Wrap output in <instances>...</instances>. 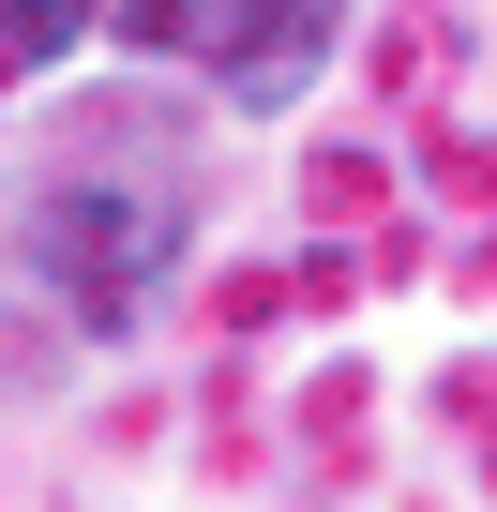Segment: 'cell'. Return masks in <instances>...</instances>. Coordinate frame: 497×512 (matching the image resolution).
I'll use <instances>...</instances> for the list:
<instances>
[{"mask_svg":"<svg viewBox=\"0 0 497 512\" xmlns=\"http://www.w3.org/2000/svg\"><path fill=\"white\" fill-rule=\"evenodd\" d=\"M106 31L151 76H196L226 106H287L317 91V61L347 46V0H106Z\"/></svg>","mask_w":497,"mask_h":512,"instance_id":"7a4b0ae2","label":"cell"},{"mask_svg":"<svg viewBox=\"0 0 497 512\" xmlns=\"http://www.w3.org/2000/svg\"><path fill=\"white\" fill-rule=\"evenodd\" d=\"M181 241H196V181L151 166L121 121H91V151L46 166L31 211H16V241H0V317H31L46 332V377H61L76 347H121L166 302Z\"/></svg>","mask_w":497,"mask_h":512,"instance_id":"6da1fadb","label":"cell"},{"mask_svg":"<svg viewBox=\"0 0 497 512\" xmlns=\"http://www.w3.org/2000/svg\"><path fill=\"white\" fill-rule=\"evenodd\" d=\"M106 31V0H0V91H31V76H61L76 46Z\"/></svg>","mask_w":497,"mask_h":512,"instance_id":"3957f363","label":"cell"}]
</instances>
